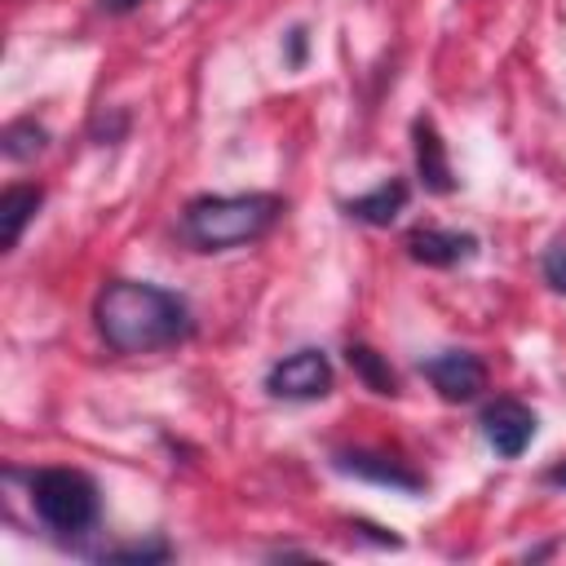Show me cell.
<instances>
[{
	"label": "cell",
	"mask_w": 566,
	"mask_h": 566,
	"mask_svg": "<svg viewBox=\"0 0 566 566\" xmlns=\"http://www.w3.org/2000/svg\"><path fill=\"white\" fill-rule=\"evenodd\" d=\"M93 318L115 354H155L190 336V305L177 292L137 279L106 283L97 292Z\"/></svg>",
	"instance_id": "6da1fadb"
},
{
	"label": "cell",
	"mask_w": 566,
	"mask_h": 566,
	"mask_svg": "<svg viewBox=\"0 0 566 566\" xmlns=\"http://www.w3.org/2000/svg\"><path fill=\"white\" fill-rule=\"evenodd\" d=\"M283 217V199L274 195H203L181 212V234L203 252H226L261 239Z\"/></svg>",
	"instance_id": "7a4b0ae2"
},
{
	"label": "cell",
	"mask_w": 566,
	"mask_h": 566,
	"mask_svg": "<svg viewBox=\"0 0 566 566\" xmlns=\"http://www.w3.org/2000/svg\"><path fill=\"white\" fill-rule=\"evenodd\" d=\"M31 509L57 535H80L97 522V486L80 469H40L31 473Z\"/></svg>",
	"instance_id": "3957f363"
},
{
	"label": "cell",
	"mask_w": 566,
	"mask_h": 566,
	"mask_svg": "<svg viewBox=\"0 0 566 566\" xmlns=\"http://www.w3.org/2000/svg\"><path fill=\"white\" fill-rule=\"evenodd\" d=\"M265 389L287 402H310L332 389V363L323 349H296L265 371Z\"/></svg>",
	"instance_id": "277c9868"
},
{
	"label": "cell",
	"mask_w": 566,
	"mask_h": 566,
	"mask_svg": "<svg viewBox=\"0 0 566 566\" xmlns=\"http://www.w3.org/2000/svg\"><path fill=\"white\" fill-rule=\"evenodd\" d=\"M478 424H482V438L491 442V451L504 455V460H517L535 438V411L526 402H517V398L486 402Z\"/></svg>",
	"instance_id": "5b68a950"
},
{
	"label": "cell",
	"mask_w": 566,
	"mask_h": 566,
	"mask_svg": "<svg viewBox=\"0 0 566 566\" xmlns=\"http://www.w3.org/2000/svg\"><path fill=\"white\" fill-rule=\"evenodd\" d=\"M424 376L447 402H469L486 389V367L469 349H442V354L424 358Z\"/></svg>",
	"instance_id": "8992f818"
},
{
	"label": "cell",
	"mask_w": 566,
	"mask_h": 566,
	"mask_svg": "<svg viewBox=\"0 0 566 566\" xmlns=\"http://www.w3.org/2000/svg\"><path fill=\"white\" fill-rule=\"evenodd\" d=\"M336 469L349 473V478H363V482H376V486H394V491H420L424 478L411 473L407 464H398L394 455H380V451H336Z\"/></svg>",
	"instance_id": "52a82bcc"
},
{
	"label": "cell",
	"mask_w": 566,
	"mask_h": 566,
	"mask_svg": "<svg viewBox=\"0 0 566 566\" xmlns=\"http://www.w3.org/2000/svg\"><path fill=\"white\" fill-rule=\"evenodd\" d=\"M407 252L424 265H460L478 252V239L464 230H438V226H420L407 234Z\"/></svg>",
	"instance_id": "ba28073f"
},
{
	"label": "cell",
	"mask_w": 566,
	"mask_h": 566,
	"mask_svg": "<svg viewBox=\"0 0 566 566\" xmlns=\"http://www.w3.org/2000/svg\"><path fill=\"white\" fill-rule=\"evenodd\" d=\"M411 142H416V172H420L424 190H433V195H447V190H455V177H451V164H447V146H442L438 128H433L429 119H416V128H411Z\"/></svg>",
	"instance_id": "9c48e42d"
},
{
	"label": "cell",
	"mask_w": 566,
	"mask_h": 566,
	"mask_svg": "<svg viewBox=\"0 0 566 566\" xmlns=\"http://www.w3.org/2000/svg\"><path fill=\"white\" fill-rule=\"evenodd\" d=\"M402 208H407V181H398V177H389L376 190H367V195H358V199L345 203V212L354 221H367V226H389Z\"/></svg>",
	"instance_id": "30bf717a"
},
{
	"label": "cell",
	"mask_w": 566,
	"mask_h": 566,
	"mask_svg": "<svg viewBox=\"0 0 566 566\" xmlns=\"http://www.w3.org/2000/svg\"><path fill=\"white\" fill-rule=\"evenodd\" d=\"M44 203V190L40 186H9L0 195V221H4V248H18L27 221L35 217V208Z\"/></svg>",
	"instance_id": "8fae6325"
},
{
	"label": "cell",
	"mask_w": 566,
	"mask_h": 566,
	"mask_svg": "<svg viewBox=\"0 0 566 566\" xmlns=\"http://www.w3.org/2000/svg\"><path fill=\"white\" fill-rule=\"evenodd\" d=\"M345 358H349V367L363 376V385L371 389V394H398V376L389 371V363L376 354V349H367V345H349L345 349Z\"/></svg>",
	"instance_id": "7c38bea8"
},
{
	"label": "cell",
	"mask_w": 566,
	"mask_h": 566,
	"mask_svg": "<svg viewBox=\"0 0 566 566\" xmlns=\"http://www.w3.org/2000/svg\"><path fill=\"white\" fill-rule=\"evenodd\" d=\"M44 142H49V133L35 119H13L4 128V155L9 159H35L44 150Z\"/></svg>",
	"instance_id": "4fadbf2b"
},
{
	"label": "cell",
	"mask_w": 566,
	"mask_h": 566,
	"mask_svg": "<svg viewBox=\"0 0 566 566\" xmlns=\"http://www.w3.org/2000/svg\"><path fill=\"white\" fill-rule=\"evenodd\" d=\"M544 279H548L553 292L566 296V243H557V248L544 252Z\"/></svg>",
	"instance_id": "5bb4252c"
},
{
	"label": "cell",
	"mask_w": 566,
	"mask_h": 566,
	"mask_svg": "<svg viewBox=\"0 0 566 566\" xmlns=\"http://www.w3.org/2000/svg\"><path fill=\"white\" fill-rule=\"evenodd\" d=\"M97 4H102L106 13H128V9H137L142 0H97Z\"/></svg>",
	"instance_id": "9a60e30c"
},
{
	"label": "cell",
	"mask_w": 566,
	"mask_h": 566,
	"mask_svg": "<svg viewBox=\"0 0 566 566\" xmlns=\"http://www.w3.org/2000/svg\"><path fill=\"white\" fill-rule=\"evenodd\" d=\"M305 57V31H292V66H301Z\"/></svg>",
	"instance_id": "2e32d148"
},
{
	"label": "cell",
	"mask_w": 566,
	"mask_h": 566,
	"mask_svg": "<svg viewBox=\"0 0 566 566\" xmlns=\"http://www.w3.org/2000/svg\"><path fill=\"white\" fill-rule=\"evenodd\" d=\"M544 482H553V486H566V460H562V464H553V469L544 473Z\"/></svg>",
	"instance_id": "e0dca14e"
}]
</instances>
